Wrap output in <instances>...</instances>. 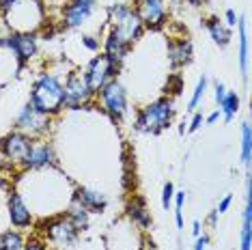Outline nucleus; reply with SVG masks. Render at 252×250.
<instances>
[{"label": "nucleus", "instance_id": "nucleus-1", "mask_svg": "<svg viewBox=\"0 0 252 250\" xmlns=\"http://www.w3.org/2000/svg\"><path fill=\"white\" fill-rule=\"evenodd\" d=\"M63 99H65V93H63V82L54 73H41L35 82H32L31 89V104L37 108L39 112L48 117H54L63 110Z\"/></svg>", "mask_w": 252, "mask_h": 250}, {"label": "nucleus", "instance_id": "nucleus-2", "mask_svg": "<svg viewBox=\"0 0 252 250\" xmlns=\"http://www.w3.org/2000/svg\"><path fill=\"white\" fill-rule=\"evenodd\" d=\"M175 108H173V99L170 97H159L151 104H147L142 110L136 115L134 127L138 132H147V134H159L173 121Z\"/></svg>", "mask_w": 252, "mask_h": 250}, {"label": "nucleus", "instance_id": "nucleus-3", "mask_svg": "<svg viewBox=\"0 0 252 250\" xmlns=\"http://www.w3.org/2000/svg\"><path fill=\"white\" fill-rule=\"evenodd\" d=\"M108 15H110L112 31L127 45H131L136 39H140L142 32H145V26H142L140 18L127 4H112V7L108 9Z\"/></svg>", "mask_w": 252, "mask_h": 250}, {"label": "nucleus", "instance_id": "nucleus-4", "mask_svg": "<svg viewBox=\"0 0 252 250\" xmlns=\"http://www.w3.org/2000/svg\"><path fill=\"white\" fill-rule=\"evenodd\" d=\"M97 97H99V104L104 108V112L112 119V121L119 123L125 117V112H127V95H125L123 84L119 82L117 78H112L110 82H106L104 87L99 89Z\"/></svg>", "mask_w": 252, "mask_h": 250}, {"label": "nucleus", "instance_id": "nucleus-5", "mask_svg": "<svg viewBox=\"0 0 252 250\" xmlns=\"http://www.w3.org/2000/svg\"><path fill=\"white\" fill-rule=\"evenodd\" d=\"M41 233L48 242H52L56 248H69L73 242L78 240V229L71 224V220L67 216H59L52 220H43L41 224Z\"/></svg>", "mask_w": 252, "mask_h": 250}, {"label": "nucleus", "instance_id": "nucleus-6", "mask_svg": "<svg viewBox=\"0 0 252 250\" xmlns=\"http://www.w3.org/2000/svg\"><path fill=\"white\" fill-rule=\"evenodd\" d=\"M63 93H65V99H63V108H82L89 106L91 99L95 97L93 91L89 89L87 80H84V73L71 71L67 76L65 84H63Z\"/></svg>", "mask_w": 252, "mask_h": 250}, {"label": "nucleus", "instance_id": "nucleus-7", "mask_svg": "<svg viewBox=\"0 0 252 250\" xmlns=\"http://www.w3.org/2000/svg\"><path fill=\"white\" fill-rule=\"evenodd\" d=\"M50 119L52 117L39 112L37 108L28 101V104H24V108L20 110L18 119H15V129L28 134L31 138H39V136H43L50 129Z\"/></svg>", "mask_w": 252, "mask_h": 250}, {"label": "nucleus", "instance_id": "nucleus-8", "mask_svg": "<svg viewBox=\"0 0 252 250\" xmlns=\"http://www.w3.org/2000/svg\"><path fill=\"white\" fill-rule=\"evenodd\" d=\"M134 11L145 28L156 31L168 22V11H166L164 0H134Z\"/></svg>", "mask_w": 252, "mask_h": 250}, {"label": "nucleus", "instance_id": "nucleus-9", "mask_svg": "<svg viewBox=\"0 0 252 250\" xmlns=\"http://www.w3.org/2000/svg\"><path fill=\"white\" fill-rule=\"evenodd\" d=\"M114 73H117V65H112L104 54H99V56H95V59L89 62L87 71H84V80H87L89 89L93 91V95H97L99 93V89L114 78Z\"/></svg>", "mask_w": 252, "mask_h": 250}, {"label": "nucleus", "instance_id": "nucleus-10", "mask_svg": "<svg viewBox=\"0 0 252 250\" xmlns=\"http://www.w3.org/2000/svg\"><path fill=\"white\" fill-rule=\"evenodd\" d=\"M31 136L20 132V129H13L11 134H7L2 140H0V153L2 157L11 164H22L24 162V156L28 153V147H31Z\"/></svg>", "mask_w": 252, "mask_h": 250}, {"label": "nucleus", "instance_id": "nucleus-11", "mask_svg": "<svg viewBox=\"0 0 252 250\" xmlns=\"http://www.w3.org/2000/svg\"><path fill=\"white\" fill-rule=\"evenodd\" d=\"M0 45L9 48L20 62H26L37 54V35L35 32H13V35L0 39Z\"/></svg>", "mask_w": 252, "mask_h": 250}, {"label": "nucleus", "instance_id": "nucleus-12", "mask_svg": "<svg viewBox=\"0 0 252 250\" xmlns=\"http://www.w3.org/2000/svg\"><path fill=\"white\" fill-rule=\"evenodd\" d=\"M54 164V149L48 140L41 138H32L31 147H28V153L24 156V162L22 166L26 170H39L43 166H52Z\"/></svg>", "mask_w": 252, "mask_h": 250}, {"label": "nucleus", "instance_id": "nucleus-13", "mask_svg": "<svg viewBox=\"0 0 252 250\" xmlns=\"http://www.w3.org/2000/svg\"><path fill=\"white\" fill-rule=\"evenodd\" d=\"M7 207H9V220L15 229H28V226L35 222V216H32L31 207L26 205V201L22 198L20 192H11Z\"/></svg>", "mask_w": 252, "mask_h": 250}, {"label": "nucleus", "instance_id": "nucleus-14", "mask_svg": "<svg viewBox=\"0 0 252 250\" xmlns=\"http://www.w3.org/2000/svg\"><path fill=\"white\" fill-rule=\"evenodd\" d=\"M93 4L87 0H67V4L63 7V24L65 28H76L82 26L89 20V15L93 13Z\"/></svg>", "mask_w": 252, "mask_h": 250}, {"label": "nucleus", "instance_id": "nucleus-15", "mask_svg": "<svg viewBox=\"0 0 252 250\" xmlns=\"http://www.w3.org/2000/svg\"><path fill=\"white\" fill-rule=\"evenodd\" d=\"M192 54H194V50H192L190 39L181 37V39H173V41L168 43V61L173 67L188 65V62L192 61Z\"/></svg>", "mask_w": 252, "mask_h": 250}, {"label": "nucleus", "instance_id": "nucleus-16", "mask_svg": "<svg viewBox=\"0 0 252 250\" xmlns=\"http://www.w3.org/2000/svg\"><path fill=\"white\" fill-rule=\"evenodd\" d=\"M127 52H129V45L125 43L114 31L108 32V37H106V41H104V56H106V59L110 61L112 65L119 67L123 62L125 56H127Z\"/></svg>", "mask_w": 252, "mask_h": 250}, {"label": "nucleus", "instance_id": "nucleus-17", "mask_svg": "<svg viewBox=\"0 0 252 250\" xmlns=\"http://www.w3.org/2000/svg\"><path fill=\"white\" fill-rule=\"evenodd\" d=\"M76 201H80L84 207L89 209L91 214H101L108 207V198L97 190H89V188H76V194H73Z\"/></svg>", "mask_w": 252, "mask_h": 250}, {"label": "nucleus", "instance_id": "nucleus-18", "mask_svg": "<svg viewBox=\"0 0 252 250\" xmlns=\"http://www.w3.org/2000/svg\"><path fill=\"white\" fill-rule=\"evenodd\" d=\"M125 212H127L131 222L138 224L140 229H149V226H151V214H149L145 201H142L140 196L129 198V201H127V207H125Z\"/></svg>", "mask_w": 252, "mask_h": 250}, {"label": "nucleus", "instance_id": "nucleus-19", "mask_svg": "<svg viewBox=\"0 0 252 250\" xmlns=\"http://www.w3.org/2000/svg\"><path fill=\"white\" fill-rule=\"evenodd\" d=\"M205 26H207L211 39H214L218 45H222V48H224V45H228V41H231V31H228L226 24H222V20L209 18L207 22H205Z\"/></svg>", "mask_w": 252, "mask_h": 250}, {"label": "nucleus", "instance_id": "nucleus-20", "mask_svg": "<svg viewBox=\"0 0 252 250\" xmlns=\"http://www.w3.org/2000/svg\"><path fill=\"white\" fill-rule=\"evenodd\" d=\"M89 209L82 205V203L80 201H76V198H73L71 201V205L67 207V218L71 220V224L76 226V229L80 231V229H87L89 226Z\"/></svg>", "mask_w": 252, "mask_h": 250}, {"label": "nucleus", "instance_id": "nucleus-21", "mask_svg": "<svg viewBox=\"0 0 252 250\" xmlns=\"http://www.w3.org/2000/svg\"><path fill=\"white\" fill-rule=\"evenodd\" d=\"M239 250H252V205H250V194L246 196L244 226H242V240H239Z\"/></svg>", "mask_w": 252, "mask_h": 250}, {"label": "nucleus", "instance_id": "nucleus-22", "mask_svg": "<svg viewBox=\"0 0 252 250\" xmlns=\"http://www.w3.org/2000/svg\"><path fill=\"white\" fill-rule=\"evenodd\" d=\"M24 237L18 229H11V231H4L0 235V250H22L24 248Z\"/></svg>", "mask_w": 252, "mask_h": 250}, {"label": "nucleus", "instance_id": "nucleus-23", "mask_svg": "<svg viewBox=\"0 0 252 250\" xmlns=\"http://www.w3.org/2000/svg\"><path fill=\"white\" fill-rule=\"evenodd\" d=\"M237 110H239V95L233 93V91H226L224 99L220 101V112L224 117V121H231L237 115Z\"/></svg>", "mask_w": 252, "mask_h": 250}, {"label": "nucleus", "instance_id": "nucleus-24", "mask_svg": "<svg viewBox=\"0 0 252 250\" xmlns=\"http://www.w3.org/2000/svg\"><path fill=\"white\" fill-rule=\"evenodd\" d=\"M239 62H242V71L246 76L248 71V37H246V20H239Z\"/></svg>", "mask_w": 252, "mask_h": 250}, {"label": "nucleus", "instance_id": "nucleus-25", "mask_svg": "<svg viewBox=\"0 0 252 250\" xmlns=\"http://www.w3.org/2000/svg\"><path fill=\"white\" fill-rule=\"evenodd\" d=\"M252 157V132H250V123L242 125V162L250 164Z\"/></svg>", "mask_w": 252, "mask_h": 250}, {"label": "nucleus", "instance_id": "nucleus-26", "mask_svg": "<svg viewBox=\"0 0 252 250\" xmlns=\"http://www.w3.org/2000/svg\"><path fill=\"white\" fill-rule=\"evenodd\" d=\"M205 91H207V78H200V80L196 82V89H194V93H192V99H190V104H188V108L190 110H194L198 104H200V99L205 97Z\"/></svg>", "mask_w": 252, "mask_h": 250}, {"label": "nucleus", "instance_id": "nucleus-27", "mask_svg": "<svg viewBox=\"0 0 252 250\" xmlns=\"http://www.w3.org/2000/svg\"><path fill=\"white\" fill-rule=\"evenodd\" d=\"M175 220L177 226L183 229V203H186V192H175Z\"/></svg>", "mask_w": 252, "mask_h": 250}, {"label": "nucleus", "instance_id": "nucleus-28", "mask_svg": "<svg viewBox=\"0 0 252 250\" xmlns=\"http://www.w3.org/2000/svg\"><path fill=\"white\" fill-rule=\"evenodd\" d=\"M173 196H175V186L168 181V184L164 186V190H162V205H164V209L170 207V203H173Z\"/></svg>", "mask_w": 252, "mask_h": 250}, {"label": "nucleus", "instance_id": "nucleus-29", "mask_svg": "<svg viewBox=\"0 0 252 250\" xmlns=\"http://www.w3.org/2000/svg\"><path fill=\"white\" fill-rule=\"evenodd\" d=\"M168 91H170L173 95H177V93L181 91V78H179V76H173V78L168 80V84H166V93H168Z\"/></svg>", "mask_w": 252, "mask_h": 250}, {"label": "nucleus", "instance_id": "nucleus-30", "mask_svg": "<svg viewBox=\"0 0 252 250\" xmlns=\"http://www.w3.org/2000/svg\"><path fill=\"white\" fill-rule=\"evenodd\" d=\"M22 250H48V246H45V242H41V240H28Z\"/></svg>", "mask_w": 252, "mask_h": 250}, {"label": "nucleus", "instance_id": "nucleus-31", "mask_svg": "<svg viewBox=\"0 0 252 250\" xmlns=\"http://www.w3.org/2000/svg\"><path fill=\"white\" fill-rule=\"evenodd\" d=\"M82 45L87 50H91V52H95V50H99V41H97L95 37H91V35H87V37H82Z\"/></svg>", "mask_w": 252, "mask_h": 250}, {"label": "nucleus", "instance_id": "nucleus-32", "mask_svg": "<svg viewBox=\"0 0 252 250\" xmlns=\"http://www.w3.org/2000/svg\"><path fill=\"white\" fill-rule=\"evenodd\" d=\"M200 125H203V115L196 112L192 119V123H190V127H188V132H196V129H200Z\"/></svg>", "mask_w": 252, "mask_h": 250}, {"label": "nucleus", "instance_id": "nucleus-33", "mask_svg": "<svg viewBox=\"0 0 252 250\" xmlns=\"http://www.w3.org/2000/svg\"><path fill=\"white\" fill-rule=\"evenodd\" d=\"M231 201H233V196H231V194H226V196H224V198H222V201H220V205H218V209H216V212H218V214H224L226 209L231 207Z\"/></svg>", "mask_w": 252, "mask_h": 250}, {"label": "nucleus", "instance_id": "nucleus-34", "mask_svg": "<svg viewBox=\"0 0 252 250\" xmlns=\"http://www.w3.org/2000/svg\"><path fill=\"white\" fill-rule=\"evenodd\" d=\"M209 244V237L207 235H198L196 237V244H194V250H205Z\"/></svg>", "mask_w": 252, "mask_h": 250}, {"label": "nucleus", "instance_id": "nucleus-35", "mask_svg": "<svg viewBox=\"0 0 252 250\" xmlns=\"http://www.w3.org/2000/svg\"><path fill=\"white\" fill-rule=\"evenodd\" d=\"M224 95H226L224 84H222V82H216V101H218V104H220V101L224 99Z\"/></svg>", "mask_w": 252, "mask_h": 250}, {"label": "nucleus", "instance_id": "nucleus-36", "mask_svg": "<svg viewBox=\"0 0 252 250\" xmlns=\"http://www.w3.org/2000/svg\"><path fill=\"white\" fill-rule=\"evenodd\" d=\"M224 20H226V26L231 28V26L237 24V13H235L233 9H228V11H226V15H224Z\"/></svg>", "mask_w": 252, "mask_h": 250}, {"label": "nucleus", "instance_id": "nucleus-37", "mask_svg": "<svg viewBox=\"0 0 252 250\" xmlns=\"http://www.w3.org/2000/svg\"><path fill=\"white\" fill-rule=\"evenodd\" d=\"M15 2H20V0H0V9H2V11H9Z\"/></svg>", "mask_w": 252, "mask_h": 250}, {"label": "nucleus", "instance_id": "nucleus-38", "mask_svg": "<svg viewBox=\"0 0 252 250\" xmlns=\"http://www.w3.org/2000/svg\"><path fill=\"white\" fill-rule=\"evenodd\" d=\"M218 119H220V110H216V112H211V115L207 117V123L211 125V123H216V121H218Z\"/></svg>", "mask_w": 252, "mask_h": 250}, {"label": "nucleus", "instance_id": "nucleus-39", "mask_svg": "<svg viewBox=\"0 0 252 250\" xmlns=\"http://www.w3.org/2000/svg\"><path fill=\"white\" fill-rule=\"evenodd\" d=\"M218 216H220L218 212H211V214H209V218H207V224H211V226H214V224L218 222Z\"/></svg>", "mask_w": 252, "mask_h": 250}, {"label": "nucleus", "instance_id": "nucleus-40", "mask_svg": "<svg viewBox=\"0 0 252 250\" xmlns=\"http://www.w3.org/2000/svg\"><path fill=\"white\" fill-rule=\"evenodd\" d=\"M192 233H194V237H198V235H200V222H198V220H194V224H192Z\"/></svg>", "mask_w": 252, "mask_h": 250}, {"label": "nucleus", "instance_id": "nucleus-41", "mask_svg": "<svg viewBox=\"0 0 252 250\" xmlns=\"http://www.w3.org/2000/svg\"><path fill=\"white\" fill-rule=\"evenodd\" d=\"M186 4H190V7H200V4L205 2V0H183Z\"/></svg>", "mask_w": 252, "mask_h": 250}, {"label": "nucleus", "instance_id": "nucleus-42", "mask_svg": "<svg viewBox=\"0 0 252 250\" xmlns=\"http://www.w3.org/2000/svg\"><path fill=\"white\" fill-rule=\"evenodd\" d=\"M164 2H170V4H175V2H179V0H164Z\"/></svg>", "mask_w": 252, "mask_h": 250}, {"label": "nucleus", "instance_id": "nucleus-43", "mask_svg": "<svg viewBox=\"0 0 252 250\" xmlns=\"http://www.w3.org/2000/svg\"><path fill=\"white\" fill-rule=\"evenodd\" d=\"M0 186H2V175H0Z\"/></svg>", "mask_w": 252, "mask_h": 250}]
</instances>
